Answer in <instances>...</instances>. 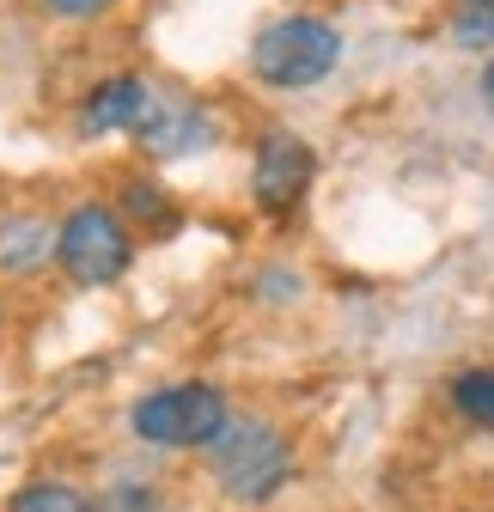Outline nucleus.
<instances>
[{"instance_id":"f257e3e1","label":"nucleus","mask_w":494,"mask_h":512,"mask_svg":"<svg viewBox=\"0 0 494 512\" xmlns=\"http://www.w3.org/2000/svg\"><path fill=\"white\" fill-rule=\"evenodd\" d=\"M202 458H208L214 488H220L226 500H238V506H269V500L293 482V470H299L293 439H287L275 421H263V415H232V421L208 439Z\"/></svg>"},{"instance_id":"f03ea898","label":"nucleus","mask_w":494,"mask_h":512,"mask_svg":"<svg viewBox=\"0 0 494 512\" xmlns=\"http://www.w3.org/2000/svg\"><path fill=\"white\" fill-rule=\"evenodd\" d=\"M232 421V403L220 384L208 378H183V384H159L129 409V427L141 445H159V452H208V439Z\"/></svg>"},{"instance_id":"7ed1b4c3","label":"nucleus","mask_w":494,"mask_h":512,"mask_svg":"<svg viewBox=\"0 0 494 512\" xmlns=\"http://www.w3.org/2000/svg\"><path fill=\"white\" fill-rule=\"evenodd\" d=\"M336 61H342V31L330 19H312V13L275 19L251 43V74L263 86H275V92H299V86L330 80Z\"/></svg>"},{"instance_id":"20e7f679","label":"nucleus","mask_w":494,"mask_h":512,"mask_svg":"<svg viewBox=\"0 0 494 512\" xmlns=\"http://www.w3.org/2000/svg\"><path fill=\"white\" fill-rule=\"evenodd\" d=\"M55 263L68 269L74 287H110V281L129 275V263H135V232L122 226L116 208L86 202V208H74L68 220L55 226Z\"/></svg>"},{"instance_id":"39448f33","label":"nucleus","mask_w":494,"mask_h":512,"mask_svg":"<svg viewBox=\"0 0 494 512\" xmlns=\"http://www.w3.org/2000/svg\"><path fill=\"white\" fill-rule=\"evenodd\" d=\"M312 147H305L299 135H287V128H275V135H263L257 147V165H251V189H257V202L263 208H293L305 189H312Z\"/></svg>"},{"instance_id":"423d86ee","label":"nucleus","mask_w":494,"mask_h":512,"mask_svg":"<svg viewBox=\"0 0 494 512\" xmlns=\"http://www.w3.org/2000/svg\"><path fill=\"white\" fill-rule=\"evenodd\" d=\"M135 141H141L153 159H183V153H202V147L214 141V122H208L202 104H190V98H165V92H159V104H153V116L141 122Z\"/></svg>"},{"instance_id":"0eeeda50","label":"nucleus","mask_w":494,"mask_h":512,"mask_svg":"<svg viewBox=\"0 0 494 512\" xmlns=\"http://www.w3.org/2000/svg\"><path fill=\"white\" fill-rule=\"evenodd\" d=\"M153 104H159V92H153L147 80L116 74V80H104V86L86 98L80 128H86V135H141V122L153 116Z\"/></svg>"},{"instance_id":"6e6552de","label":"nucleus","mask_w":494,"mask_h":512,"mask_svg":"<svg viewBox=\"0 0 494 512\" xmlns=\"http://www.w3.org/2000/svg\"><path fill=\"white\" fill-rule=\"evenodd\" d=\"M55 256V226L31 208L0 214V275H31Z\"/></svg>"},{"instance_id":"1a4fd4ad","label":"nucleus","mask_w":494,"mask_h":512,"mask_svg":"<svg viewBox=\"0 0 494 512\" xmlns=\"http://www.w3.org/2000/svg\"><path fill=\"white\" fill-rule=\"evenodd\" d=\"M452 403H458V415H464L470 427L494 433V366H464V372L452 378Z\"/></svg>"},{"instance_id":"9d476101","label":"nucleus","mask_w":494,"mask_h":512,"mask_svg":"<svg viewBox=\"0 0 494 512\" xmlns=\"http://www.w3.org/2000/svg\"><path fill=\"white\" fill-rule=\"evenodd\" d=\"M446 37L458 49H494V0H458L446 19Z\"/></svg>"},{"instance_id":"9b49d317","label":"nucleus","mask_w":494,"mask_h":512,"mask_svg":"<svg viewBox=\"0 0 494 512\" xmlns=\"http://www.w3.org/2000/svg\"><path fill=\"white\" fill-rule=\"evenodd\" d=\"M7 512H92V500L68 482H31L7 500Z\"/></svg>"},{"instance_id":"f8f14e48","label":"nucleus","mask_w":494,"mask_h":512,"mask_svg":"<svg viewBox=\"0 0 494 512\" xmlns=\"http://www.w3.org/2000/svg\"><path fill=\"white\" fill-rule=\"evenodd\" d=\"M92 512H165V494L147 476H122L104 488V500H92Z\"/></svg>"},{"instance_id":"ddd939ff","label":"nucleus","mask_w":494,"mask_h":512,"mask_svg":"<svg viewBox=\"0 0 494 512\" xmlns=\"http://www.w3.org/2000/svg\"><path fill=\"white\" fill-rule=\"evenodd\" d=\"M43 13H55V19H98V13H110L116 0H37Z\"/></svg>"},{"instance_id":"4468645a","label":"nucleus","mask_w":494,"mask_h":512,"mask_svg":"<svg viewBox=\"0 0 494 512\" xmlns=\"http://www.w3.org/2000/svg\"><path fill=\"white\" fill-rule=\"evenodd\" d=\"M482 98L494 104V61H488V68H482Z\"/></svg>"}]
</instances>
